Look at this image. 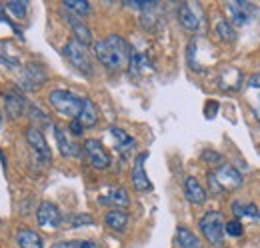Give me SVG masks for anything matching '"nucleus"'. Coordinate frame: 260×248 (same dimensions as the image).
I'll use <instances>...</instances> for the list:
<instances>
[{
    "mask_svg": "<svg viewBox=\"0 0 260 248\" xmlns=\"http://www.w3.org/2000/svg\"><path fill=\"white\" fill-rule=\"evenodd\" d=\"M94 56L108 70H122L130 64L132 48L120 34H108L94 42Z\"/></svg>",
    "mask_w": 260,
    "mask_h": 248,
    "instance_id": "1",
    "label": "nucleus"
},
{
    "mask_svg": "<svg viewBox=\"0 0 260 248\" xmlns=\"http://www.w3.org/2000/svg\"><path fill=\"white\" fill-rule=\"evenodd\" d=\"M242 174L232 166V164H220L214 170L208 172V184L214 192L226 194L242 186Z\"/></svg>",
    "mask_w": 260,
    "mask_h": 248,
    "instance_id": "2",
    "label": "nucleus"
},
{
    "mask_svg": "<svg viewBox=\"0 0 260 248\" xmlns=\"http://www.w3.org/2000/svg\"><path fill=\"white\" fill-rule=\"evenodd\" d=\"M48 102H50V106L58 114L68 116L70 120H74V118L80 116L84 98L78 96V94L70 92V90H66V88H56V90H52V92L48 94Z\"/></svg>",
    "mask_w": 260,
    "mask_h": 248,
    "instance_id": "3",
    "label": "nucleus"
},
{
    "mask_svg": "<svg viewBox=\"0 0 260 248\" xmlns=\"http://www.w3.org/2000/svg\"><path fill=\"white\" fill-rule=\"evenodd\" d=\"M198 226H200V232L204 234V238H206L212 246H222L224 234H226V230H224L226 222H224L222 212H218V210H208L204 216L200 218Z\"/></svg>",
    "mask_w": 260,
    "mask_h": 248,
    "instance_id": "4",
    "label": "nucleus"
},
{
    "mask_svg": "<svg viewBox=\"0 0 260 248\" xmlns=\"http://www.w3.org/2000/svg\"><path fill=\"white\" fill-rule=\"evenodd\" d=\"M62 54H64V58L70 62V66L72 68H76L80 74H84V76H90L92 72H94V68H92V58H90V52H88V46H84V44H80L78 40H68L64 44V48H62Z\"/></svg>",
    "mask_w": 260,
    "mask_h": 248,
    "instance_id": "5",
    "label": "nucleus"
},
{
    "mask_svg": "<svg viewBox=\"0 0 260 248\" xmlns=\"http://www.w3.org/2000/svg\"><path fill=\"white\" fill-rule=\"evenodd\" d=\"M178 22L182 24V28L190 32H198L204 24V12L198 4L184 2L178 6Z\"/></svg>",
    "mask_w": 260,
    "mask_h": 248,
    "instance_id": "6",
    "label": "nucleus"
},
{
    "mask_svg": "<svg viewBox=\"0 0 260 248\" xmlns=\"http://www.w3.org/2000/svg\"><path fill=\"white\" fill-rule=\"evenodd\" d=\"M48 74H46V68L38 62H28L24 68H22V74H20V80L18 84L24 88V90H36L40 88L44 82H46Z\"/></svg>",
    "mask_w": 260,
    "mask_h": 248,
    "instance_id": "7",
    "label": "nucleus"
},
{
    "mask_svg": "<svg viewBox=\"0 0 260 248\" xmlns=\"http://www.w3.org/2000/svg\"><path fill=\"white\" fill-rule=\"evenodd\" d=\"M36 222H38V226H44V228H60L64 222V216L54 202L44 200L36 208Z\"/></svg>",
    "mask_w": 260,
    "mask_h": 248,
    "instance_id": "8",
    "label": "nucleus"
},
{
    "mask_svg": "<svg viewBox=\"0 0 260 248\" xmlns=\"http://www.w3.org/2000/svg\"><path fill=\"white\" fill-rule=\"evenodd\" d=\"M26 142H28V146L32 148L36 160L46 166V164L50 162V148H48V144H46V138H44L42 130L30 124V126L26 128Z\"/></svg>",
    "mask_w": 260,
    "mask_h": 248,
    "instance_id": "9",
    "label": "nucleus"
},
{
    "mask_svg": "<svg viewBox=\"0 0 260 248\" xmlns=\"http://www.w3.org/2000/svg\"><path fill=\"white\" fill-rule=\"evenodd\" d=\"M146 160H148V152H140V154L134 158V164H132V172H130V180L132 186L138 190V192H148L152 190V182L146 174Z\"/></svg>",
    "mask_w": 260,
    "mask_h": 248,
    "instance_id": "10",
    "label": "nucleus"
},
{
    "mask_svg": "<svg viewBox=\"0 0 260 248\" xmlns=\"http://www.w3.org/2000/svg\"><path fill=\"white\" fill-rule=\"evenodd\" d=\"M84 152H86V158L88 162L96 168V170H106L110 166V154L106 152V148L102 146L100 140H94V138H88L84 142Z\"/></svg>",
    "mask_w": 260,
    "mask_h": 248,
    "instance_id": "11",
    "label": "nucleus"
},
{
    "mask_svg": "<svg viewBox=\"0 0 260 248\" xmlns=\"http://www.w3.org/2000/svg\"><path fill=\"white\" fill-rule=\"evenodd\" d=\"M226 10L236 26L248 24L252 20V16L256 14V6L250 4V2H246V0H232V2H228Z\"/></svg>",
    "mask_w": 260,
    "mask_h": 248,
    "instance_id": "12",
    "label": "nucleus"
},
{
    "mask_svg": "<svg viewBox=\"0 0 260 248\" xmlns=\"http://www.w3.org/2000/svg\"><path fill=\"white\" fill-rule=\"evenodd\" d=\"M62 16L66 18V22L70 24V28L74 32V40H78L80 44L88 46V44L92 42V32L88 28V24H86L80 16H76V14L68 12V10H62Z\"/></svg>",
    "mask_w": 260,
    "mask_h": 248,
    "instance_id": "13",
    "label": "nucleus"
},
{
    "mask_svg": "<svg viewBox=\"0 0 260 248\" xmlns=\"http://www.w3.org/2000/svg\"><path fill=\"white\" fill-rule=\"evenodd\" d=\"M98 202L100 204H106V206H114V208H126L130 202L128 198V192L124 190V188H110L108 192H104L100 198H98Z\"/></svg>",
    "mask_w": 260,
    "mask_h": 248,
    "instance_id": "14",
    "label": "nucleus"
},
{
    "mask_svg": "<svg viewBox=\"0 0 260 248\" xmlns=\"http://www.w3.org/2000/svg\"><path fill=\"white\" fill-rule=\"evenodd\" d=\"M184 196L192 204H204L206 202V190L194 176H186V180H184Z\"/></svg>",
    "mask_w": 260,
    "mask_h": 248,
    "instance_id": "15",
    "label": "nucleus"
},
{
    "mask_svg": "<svg viewBox=\"0 0 260 248\" xmlns=\"http://www.w3.org/2000/svg\"><path fill=\"white\" fill-rule=\"evenodd\" d=\"M4 108H6V114L10 118H18V116H22V112L26 108V100L20 92L12 90L4 96Z\"/></svg>",
    "mask_w": 260,
    "mask_h": 248,
    "instance_id": "16",
    "label": "nucleus"
},
{
    "mask_svg": "<svg viewBox=\"0 0 260 248\" xmlns=\"http://www.w3.org/2000/svg\"><path fill=\"white\" fill-rule=\"evenodd\" d=\"M52 130H54V138H56V144H58V150L62 156H76L78 154V146L70 140V136L66 134V130L58 124H52Z\"/></svg>",
    "mask_w": 260,
    "mask_h": 248,
    "instance_id": "17",
    "label": "nucleus"
},
{
    "mask_svg": "<svg viewBox=\"0 0 260 248\" xmlns=\"http://www.w3.org/2000/svg\"><path fill=\"white\" fill-rule=\"evenodd\" d=\"M98 108L96 104L90 100V98H84L82 102V110H80V116H78V122L82 124L84 128H92L98 122Z\"/></svg>",
    "mask_w": 260,
    "mask_h": 248,
    "instance_id": "18",
    "label": "nucleus"
},
{
    "mask_svg": "<svg viewBox=\"0 0 260 248\" xmlns=\"http://www.w3.org/2000/svg\"><path fill=\"white\" fill-rule=\"evenodd\" d=\"M16 244L20 248H42V236L30 228H20L16 232Z\"/></svg>",
    "mask_w": 260,
    "mask_h": 248,
    "instance_id": "19",
    "label": "nucleus"
},
{
    "mask_svg": "<svg viewBox=\"0 0 260 248\" xmlns=\"http://www.w3.org/2000/svg\"><path fill=\"white\" fill-rule=\"evenodd\" d=\"M104 222H106L108 228H112V230H116V232H122V230L128 226V212H124V210H120V208H114V210L106 212Z\"/></svg>",
    "mask_w": 260,
    "mask_h": 248,
    "instance_id": "20",
    "label": "nucleus"
},
{
    "mask_svg": "<svg viewBox=\"0 0 260 248\" xmlns=\"http://www.w3.org/2000/svg\"><path fill=\"white\" fill-rule=\"evenodd\" d=\"M176 244L180 248H202V242L198 240V236L186 226L176 228Z\"/></svg>",
    "mask_w": 260,
    "mask_h": 248,
    "instance_id": "21",
    "label": "nucleus"
},
{
    "mask_svg": "<svg viewBox=\"0 0 260 248\" xmlns=\"http://www.w3.org/2000/svg\"><path fill=\"white\" fill-rule=\"evenodd\" d=\"M232 212H234V216L238 218H254V220H260V210L256 204H250V202H240V200H236V202H232Z\"/></svg>",
    "mask_w": 260,
    "mask_h": 248,
    "instance_id": "22",
    "label": "nucleus"
},
{
    "mask_svg": "<svg viewBox=\"0 0 260 248\" xmlns=\"http://www.w3.org/2000/svg\"><path fill=\"white\" fill-rule=\"evenodd\" d=\"M110 132H112V136H114V140H116V148L120 150V152H128L130 148L136 144L134 142V138L130 136V134H126L122 128H118V126H110Z\"/></svg>",
    "mask_w": 260,
    "mask_h": 248,
    "instance_id": "23",
    "label": "nucleus"
},
{
    "mask_svg": "<svg viewBox=\"0 0 260 248\" xmlns=\"http://www.w3.org/2000/svg\"><path fill=\"white\" fill-rule=\"evenodd\" d=\"M64 10L76 14V16H86V14L90 12V4H88L86 0H66Z\"/></svg>",
    "mask_w": 260,
    "mask_h": 248,
    "instance_id": "24",
    "label": "nucleus"
},
{
    "mask_svg": "<svg viewBox=\"0 0 260 248\" xmlns=\"http://www.w3.org/2000/svg\"><path fill=\"white\" fill-rule=\"evenodd\" d=\"M246 84H248V90H250V94H256L254 116H256V120L260 122V72H258V74H254V76H250Z\"/></svg>",
    "mask_w": 260,
    "mask_h": 248,
    "instance_id": "25",
    "label": "nucleus"
},
{
    "mask_svg": "<svg viewBox=\"0 0 260 248\" xmlns=\"http://www.w3.org/2000/svg\"><path fill=\"white\" fill-rule=\"evenodd\" d=\"M66 224H68V228L92 226L94 224V218L90 216V214H70V216H66Z\"/></svg>",
    "mask_w": 260,
    "mask_h": 248,
    "instance_id": "26",
    "label": "nucleus"
},
{
    "mask_svg": "<svg viewBox=\"0 0 260 248\" xmlns=\"http://www.w3.org/2000/svg\"><path fill=\"white\" fill-rule=\"evenodd\" d=\"M52 248H100V244L94 240H60L54 242Z\"/></svg>",
    "mask_w": 260,
    "mask_h": 248,
    "instance_id": "27",
    "label": "nucleus"
},
{
    "mask_svg": "<svg viewBox=\"0 0 260 248\" xmlns=\"http://www.w3.org/2000/svg\"><path fill=\"white\" fill-rule=\"evenodd\" d=\"M216 34H218V38H220L222 42H232V40L236 38V32L232 28V24L226 22V20H220V22L216 24Z\"/></svg>",
    "mask_w": 260,
    "mask_h": 248,
    "instance_id": "28",
    "label": "nucleus"
},
{
    "mask_svg": "<svg viewBox=\"0 0 260 248\" xmlns=\"http://www.w3.org/2000/svg\"><path fill=\"white\" fill-rule=\"evenodd\" d=\"M28 112H30V118H32V126L36 128H40L42 130V126H50V118L40 110V108H36V106H28Z\"/></svg>",
    "mask_w": 260,
    "mask_h": 248,
    "instance_id": "29",
    "label": "nucleus"
},
{
    "mask_svg": "<svg viewBox=\"0 0 260 248\" xmlns=\"http://www.w3.org/2000/svg\"><path fill=\"white\" fill-rule=\"evenodd\" d=\"M6 10H10L16 18H24L28 14V2H20V0L6 2Z\"/></svg>",
    "mask_w": 260,
    "mask_h": 248,
    "instance_id": "30",
    "label": "nucleus"
},
{
    "mask_svg": "<svg viewBox=\"0 0 260 248\" xmlns=\"http://www.w3.org/2000/svg\"><path fill=\"white\" fill-rule=\"evenodd\" d=\"M224 230H226L228 236H242V234H244V226H242V222H240L238 218H234V220L226 222Z\"/></svg>",
    "mask_w": 260,
    "mask_h": 248,
    "instance_id": "31",
    "label": "nucleus"
},
{
    "mask_svg": "<svg viewBox=\"0 0 260 248\" xmlns=\"http://www.w3.org/2000/svg\"><path fill=\"white\" fill-rule=\"evenodd\" d=\"M68 132H70L72 136H82L84 126L78 122V118H74V120H70V124H68Z\"/></svg>",
    "mask_w": 260,
    "mask_h": 248,
    "instance_id": "32",
    "label": "nucleus"
},
{
    "mask_svg": "<svg viewBox=\"0 0 260 248\" xmlns=\"http://www.w3.org/2000/svg\"><path fill=\"white\" fill-rule=\"evenodd\" d=\"M0 22H6V24H8L10 28H14V30L18 32V34H20V30H18V28H16V26H14V24H12V22H10L8 18H6V8H4L2 4H0Z\"/></svg>",
    "mask_w": 260,
    "mask_h": 248,
    "instance_id": "33",
    "label": "nucleus"
},
{
    "mask_svg": "<svg viewBox=\"0 0 260 248\" xmlns=\"http://www.w3.org/2000/svg\"><path fill=\"white\" fill-rule=\"evenodd\" d=\"M0 124H2V114H0Z\"/></svg>",
    "mask_w": 260,
    "mask_h": 248,
    "instance_id": "34",
    "label": "nucleus"
}]
</instances>
